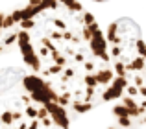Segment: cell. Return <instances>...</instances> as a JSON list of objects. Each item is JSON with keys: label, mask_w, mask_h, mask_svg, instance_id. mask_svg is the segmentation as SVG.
Wrapping results in <instances>:
<instances>
[{"label": "cell", "mask_w": 146, "mask_h": 129, "mask_svg": "<svg viewBox=\"0 0 146 129\" xmlns=\"http://www.w3.org/2000/svg\"><path fill=\"white\" fill-rule=\"evenodd\" d=\"M15 46L61 107L87 113L106 103L115 81L107 35L78 2H28L2 13V54Z\"/></svg>", "instance_id": "1"}, {"label": "cell", "mask_w": 146, "mask_h": 129, "mask_svg": "<svg viewBox=\"0 0 146 129\" xmlns=\"http://www.w3.org/2000/svg\"><path fill=\"white\" fill-rule=\"evenodd\" d=\"M107 43L115 81L107 92L113 126L109 129H146V43L131 18L113 20Z\"/></svg>", "instance_id": "2"}, {"label": "cell", "mask_w": 146, "mask_h": 129, "mask_svg": "<svg viewBox=\"0 0 146 129\" xmlns=\"http://www.w3.org/2000/svg\"><path fill=\"white\" fill-rule=\"evenodd\" d=\"M67 109L48 85L21 68H2L0 129H68Z\"/></svg>", "instance_id": "3"}]
</instances>
